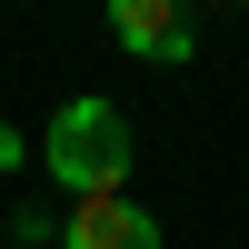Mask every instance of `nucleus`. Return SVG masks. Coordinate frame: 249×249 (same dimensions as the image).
Returning <instances> with one entry per match:
<instances>
[{"label": "nucleus", "instance_id": "nucleus-1", "mask_svg": "<svg viewBox=\"0 0 249 249\" xmlns=\"http://www.w3.org/2000/svg\"><path fill=\"white\" fill-rule=\"evenodd\" d=\"M40 160H50V179L70 199H110V190H130V120L110 100H70L50 120V140H40Z\"/></svg>", "mask_w": 249, "mask_h": 249}, {"label": "nucleus", "instance_id": "nucleus-2", "mask_svg": "<svg viewBox=\"0 0 249 249\" xmlns=\"http://www.w3.org/2000/svg\"><path fill=\"white\" fill-rule=\"evenodd\" d=\"M110 40L150 70H190V10L179 0H110Z\"/></svg>", "mask_w": 249, "mask_h": 249}, {"label": "nucleus", "instance_id": "nucleus-4", "mask_svg": "<svg viewBox=\"0 0 249 249\" xmlns=\"http://www.w3.org/2000/svg\"><path fill=\"white\" fill-rule=\"evenodd\" d=\"M10 239H20V249H40V239H60V219H50V210H20V219H10Z\"/></svg>", "mask_w": 249, "mask_h": 249}, {"label": "nucleus", "instance_id": "nucleus-3", "mask_svg": "<svg viewBox=\"0 0 249 249\" xmlns=\"http://www.w3.org/2000/svg\"><path fill=\"white\" fill-rule=\"evenodd\" d=\"M60 249H160V219L140 210L130 190H110V199H80V210L60 219Z\"/></svg>", "mask_w": 249, "mask_h": 249}]
</instances>
